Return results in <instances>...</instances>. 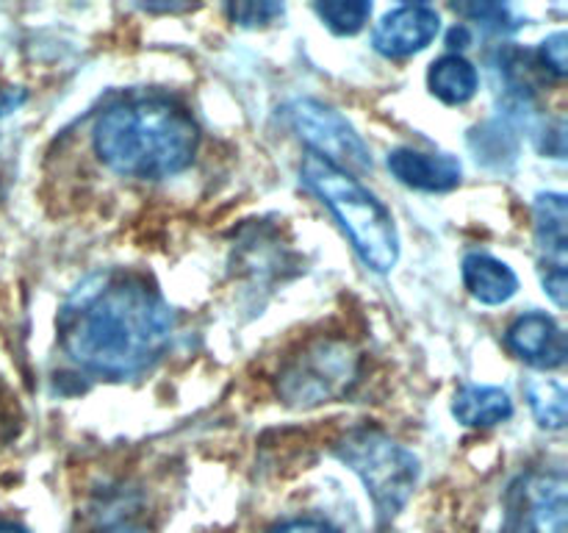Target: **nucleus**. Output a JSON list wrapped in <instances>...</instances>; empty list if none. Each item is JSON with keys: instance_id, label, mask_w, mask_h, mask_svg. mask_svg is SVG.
I'll return each mask as SVG.
<instances>
[{"instance_id": "20", "label": "nucleus", "mask_w": 568, "mask_h": 533, "mask_svg": "<svg viewBox=\"0 0 568 533\" xmlns=\"http://www.w3.org/2000/svg\"><path fill=\"white\" fill-rule=\"evenodd\" d=\"M541 283H544V292L552 298V303L564 309V305H566V286H568V275H566L564 266H544Z\"/></svg>"}, {"instance_id": "23", "label": "nucleus", "mask_w": 568, "mask_h": 533, "mask_svg": "<svg viewBox=\"0 0 568 533\" xmlns=\"http://www.w3.org/2000/svg\"><path fill=\"white\" fill-rule=\"evenodd\" d=\"M466 42H469V31H466L464 26L453 28V33H449V44H453V48H466Z\"/></svg>"}, {"instance_id": "18", "label": "nucleus", "mask_w": 568, "mask_h": 533, "mask_svg": "<svg viewBox=\"0 0 568 533\" xmlns=\"http://www.w3.org/2000/svg\"><path fill=\"white\" fill-rule=\"evenodd\" d=\"M568 37L564 31L552 33V37L544 39L536 50V61L538 67H544V72L555 78H564L566 76V67H568Z\"/></svg>"}, {"instance_id": "1", "label": "nucleus", "mask_w": 568, "mask_h": 533, "mask_svg": "<svg viewBox=\"0 0 568 533\" xmlns=\"http://www.w3.org/2000/svg\"><path fill=\"white\" fill-rule=\"evenodd\" d=\"M55 328L78 366L120 381L144 372L164 353L175 314L142 275L105 270L67 298Z\"/></svg>"}, {"instance_id": "3", "label": "nucleus", "mask_w": 568, "mask_h": 533, "mask_svg": "<svg viewBox=\"0 0 568 533\" xmlns=\"http://www.w3.org/2000/svg\"><path fill=\"white\" fill-rule=\"evenodd\" d=\"M300 178L305 189H311L338 217L361 261L381 275L392 272L399 259V237L392 211L353 172L338 170L320 155H305Z\"/></svg>"}, {"instance_id": "8", "label": "nucleus", "mask_w": 568, "mask_h": 533, "mask_svg": "<svg viewBox=\"0 0 568 533\" xmlns=\"http://www.w3.org/2000/svg\"><path fill=\"white\" fill-rule=\"evenodd\" d=\"M442 31V17L433 6H397L377 22L372 44L386 59H405L425 50Z\"/></svg>"}, {"instance_id": "21", "label": "nucleus", "mask_w": 568, "mask_h": 533, "mask_svg": "<svg viewBox=\"0 0 568 533\" xmlns=\"http://www.w3.org/2000/svg\"><path fill=\"white\" fill-rule=\"evenodd\" d=\"M270 533H338V531L320 520H294V522H286V525L275 527V531Z\"/></svg>"}, {"instance_id": "11", "label": "nucleus", "mask_w": 568, "mask_h": 533, "mask_svg": "<svg viewBox=\"0 0 568 533\" xmlns=\"http://www.w3.org/2000/svg\"><path fill=\"white\" fill-rule=\"evenodd\" d=\"M464 283L475 300L486 305H503L519 292V278L505 261L488 253H469L464 259Z\"/></svg>"}, {"instance_id": "13", "label": "nucleus", "mask_w": 568, "mask_h": 533, "mask_svg": "<svg viewBox=\"0 0 568 533\" xmlns=\"http://www.w3.org/2000/svg\"><path fill=\"white\" fill-rule=\"evenodd\" d=\"M453 414L455 420L466 428H491L514 414V400H510L508 392L499 386L466 383V386L458 389V394H455Z\"/></svg>"}, {"instance_id": "7", "label": "nucleus", "mask_w": 568, "mask_h": 533, "mask_svg": "<svg viewBox=\"0 0 568 533\" xmlns=\"http://www.w3.org/2000/svg\"><path fill=\"white\" fill-rule=\"evenodd\" d=\"M564 472H527L510 486L505 533H566Z\"/></svg>"}, {"instance_id": "14", "label": "nucleus", "mask_w": 568, "mask_h": 533, "mask_svg": "<svg viewBox=\"0 0 568 533\" xmlns=\"http://www.w3.org/2000/svg\"><path fill=\"white\" fill-rule=\"evenodd\" d=\"M427 83H430V92L442 103L460 105L475 98L477 87H480V76H477L475 64L466 61L464 56L447 53L433 61L430 72H427Z\"/></svg>"}, {"instance_id": "12", "label": "nucleus", "mask_w": 568, "mask_h": 533, "mask_svg": "<svg viewBox=\"0 0 568 533\" xmlns=\"http://www.w3.org/2000/svg\"><path fill=\"white\" fill-rule=\"evenodd\" d=\"M536 220V244L544 255V266H564L568 253V211L566 198L558 192H544L532 205Z\"/></svg>"}, {"instance_id": "10", "label": "nucleus", "mask_w": 568, "mask_h": 533, "mask_svg": "<svg viewBox=\"0 0 568 533\" xmlns=\"http://www.w3.org/2000/svg\"><path fill=\"white\" fill-rule=\"evenodd\" d=\"M508 348L519 355L527 364L538 366V370H555L564 366L566 361V333L560 331L558 322L547 314L519 316L514 325L508 328Z\"/></svg>"}, {"instance_id": "4", "label": "nucleus", "mask_w": 568, "mask_h": 533, "mask_svg": "<svg viewBox=\"0 0 568 533\" xmlns=\"http://www.w3.org/2000/svg\"><path fill=\"white\" fill-rule=\"evenodd\" d=\"M336 455L364 481L377 511V522L388 525L414 494L419 481V459L403 444L375 428H358L336 444Z\"/></svg>"}, {"instance_id": "6", "label": "nucleus", "mask_w": 568, "mask_h": 533, "mask_svg": "<svg viewBox=\"0 0 568 533\" xmlns=\"http://www.w3.org/2000/svg\"><path fill=\"white\" fill-rule=\"evenodd\" d=\"M288 128L311 148V155L331 161L338 170H372V153L355 128L331 105L320 100H292L283 109Z\"/></svg>"}, {"instance_id": "15", "label": "nucleus", "mask_w": 568, "mask_h": 533, "mask_svg": "<svg viewBox=\"0 0 568 533\" xmlns=\"http://www.w3.org/2000/svg\"><path fill=\"white\" fill-rule=\"evenodd\" d=\"M527 394H530V409L538 425L549 428V431H560L566 425L568 394L558 381H532L527 386Z\"/></svg>"}, {"instance_id": "16", "label": "nucleus", "mask_w": 568, "mask_h": 533, "mask_svg": "<svg viewBox=\"0 0 568 533\" xmlns=\"http://www.w3.org/2000/svg\"><path fill=\"white\" fill-rule=\"evenodd\" d=\"M314 11L333 33L353 37L369 22L372 3L366 0H325V3H316Z\"/></svg>"}, {"instance_id": "22", "label": "nucleus", "mask_w": 568, "mask_h": 533, "mask_svg": "<svg viewBox=\"0 0 568 533\" xmlns=\"http://www.w3.org/2000/svg\"><path fill=\"white\" fill-rule=\"evenodd\" d=\"M26 100V94L22 92H11V89H0V117L9 114V111H14L17 105Z\"/></svg>"}, {"instance_id": "5", "label": "nucleus", "mask_w": 568, "mask_h": 533, "mask_svg": "<svg viewBox=\"0 0 568 533\" xmlns=\"http://www.w3.org/2000/svg\"><path fill=\"white\" fill-rule=\"evenodd\" d=\"M361 355L338 339H322L294 355L281 372L277 392L294 409H314L344 398L358 381Z\"/></svg>"}, {"instance_id": "24", "label": "nucleus", "mask_w": 568, "mask_h": 533, "mask_svg": "<svg viewBox=\"0 0 568 533\" xmlns=\"http://www.w3.org/2000/svg\"><path fill=\"white\" fill-rule=\"evenodd\" d=\"M0 533H28V531L22 525H14V522L0 520Z\"/></svg>"}, {"instance_id": "19", "label": "nucleus", "mask_w": 568, "mask_h": 533, "mask_svg": "<svg viewBox=\"0 0 568 533\" xmlns=\"http://www.w3.org/2000/svg\"><path fill=\"white\" fill-rule=\"evenodd\" d=\"M227 14H231L233 22L239 26H266L272 22L275 17L283 14V6L281 3H233L227 6Z\"/></svg>"}, {"instance_id": "2", "label": "nucleus", "mask_w": 568, "mask_h": 533, "mask_svg": "<svg viewBox=\"0 0 568 533\" xmlns=\"http://www.w3.org/2000/svg\"><path fill=\"white\" fill-rule=\"evenodd\" d=\"M92 142L94 153L109 170L155 181L192 164L200 144V128L175 100L136 94L100 111Z\"/></svg>"}, {"instance_id": "9", "label": "nucleus", "mask_w": 568, "mask_h": 533, "mask_svg": "<svg viewBox=\"0 0 568 533\" xmlns=\"http://www.w3.org/2000/svg\"><path fill=\"white\" fill-rule=\"evenodd\" d=\"M388 170L399 183L422 192H449L464 178V167L449 153H422L397 148L388 153Z\"/></svg>"}, {"instance_id": "17", "label": "nucleus", "mask_w": 568, "mask_h": 533, "mask_svg": "<svg viewBox=\"0 0 568 533\" xmlns=\"http://www.w3.org/2000/svg\"><path fill=\"white\" fill-rule=\"evenodd\" d=\"M458 14L469 17V20L483 22L488 31H514L519 22L510 17L508 6H499V3H471V6H453Z\"/></svg>"}]
</instances>
